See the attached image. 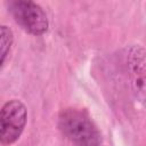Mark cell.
Returning <instances> with one entry per match:
<instances>
[{
    "label": "cell",
    "instance_id": "3",
    "mask_svg": "<svg viewBox=\"0 0 146 146\" xmlns=\"http://www.w3.org/2000/svg\"><path fill=\"white\" fill-rule=\"evenodd\" d=\"M8 11L15 22L32 35H42L49 29V19L43 8L30 0H11Z\"/></svg>",
    "mask_w": 146,
    "mask_h": 146
},
{
    "label": "cell",
    "instance_id": "4",
    "mask_svg": "<svg viewBox=\"0 0 146 146\" xmlns=\"http://www.w3.org/2000/svg\"><path fill=\"white\" fill-rule=\"evenodd\" d=\"M27 121L26 106L18 99L3 104L0 113V141L2 145L14 144L23 133Z\"/></svg>",
    "mask_w": 146,
    "mask_h": 146
},
{
    "label": "cell",
    "instance_id": "5",
    "mask_svg": "<svg viewBox=\"0 0 146 146\" xmlns=\"http://www.w3.org/2000/svg\"><path fill=\"white\" fill-rule=\"evenodd\" d=\"M13 42H14V34L8 26L2 25L1 26V66L5 65L6 58L11 49Z\"/></svg>",
    "mask_w": 146,
    "mask_h": 146
},
{
    "label": "cell",
    "instance_id": "2",
    "mask_svg": "<svg viewBox=\"0 0 146 146\" xmlns=\"http://www.w3.org/2000/svg\"><path fill=\"white\" fill-rule=\"evenodd\" d=\"M123 66L135 99L146 107V50L139 44L124 48Z\"/></svg>",
    "mask_w": 146,
    "mask_h": 146
},
{
    "label": "cell",
    "instance_id": "1",
    "mask_svg": "<svg viewBox=\"0 0 146 146\" xmlns=\"http://www.w3.org/2000/svg\"><path fill=\"white\" fill-rule=\"evenodd\" d=\"M57 124L64 137L74 146H103L100 131L83 108L67 107L62 110Z\"/></svg>",
    "mask_w": 146,
    "mask_h": 146
}]
</instances>
